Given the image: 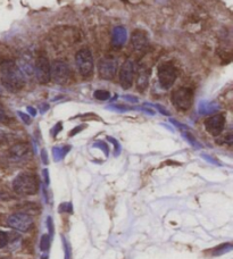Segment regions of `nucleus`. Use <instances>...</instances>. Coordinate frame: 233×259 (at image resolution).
<instances>
[{"label":"nucleus","instance_id":"obj_3","mask_svg":"<svg viewBox=\"0 0 233 259\" xmlns=\"http://www.w3.org/2000/svg\"><path fill=\"white\" fill-rule=\"evenodd\" d=\"M75 63H77L78 70L84 78H90L95 72V62L90 50L83 48L78 50L75 56Z\"/></svg>","mask_w":233,"mask_h":259},{"label":"nucleus","instance_id":"obj_9","mask_svg":"<svg viewBox=\"0 0 233 259\" xmlns=\"http://www.w3.org/2000/svg\"><path fill=\"white\" fill-rule=\"evenodd\" d=\"M117 59L114 57H104L98 63V74L103 80H113L117 73Z\"/></svg>","mask_w":233,"mask_h":259},{"label":"nucleus","instance_id":"obj_14","mask_svg":"<svg viewBox=\"0 0 233 259\" xmlns=\"http://www.w3.org/2000/svg\"><path fill=\"white\" fill-rule=\"evenodd\" d=\"M149 78H150V71L148 68H142L139 71L138 78H137V88L139 91H145L147 86L149 84Z\"/></svg>","mask_w":233,"mask_h":259},{"label":"nucleus","instance_id":"obj_17","mask_svg":"<svg viewBox=\"0 0 233 259\" xmlns=\"http://www.w3.org/2000/svg\"><path fill=\"white\" fill-rule=\"evenodd\" d=\"M49 246H50V239H49V235H42L41 237V242H40V248L42 251H47L49 249Z\"/></svg>","mask_w":233,"mask_h":259},{"label":"nucleus","instance_id":"obj_8","mask_svg":"<svg viewBox=\"0 0 233 259\" xmlns=\"http://www.w3.org/2000/svg\"><path fill=\"white\" fill-rule=\"evenodd\" d=\"M7 224L9 228L16 230V231L27 232L33 225V219L28 214L15 213L9 216L7 219Z\"/></svg>","mask_w":233,"mask_h":259},{"label":"nucleus","instance_id":"obj_20","mask_svg":"<svg viewBox=\"0 0 233 259\" xmlns=\"http://www.w3.org/2000/svg\"><path fill=\"white\" fill-rule=\"evenodd\" d=\"M20 115H21V116H22V118H23V121H25V122H26V123L28 124V123H30V118H27V116H26V115H23L22 113H20Z\"/></svg>","mask_w":233,"mask_h":259},{"label":"nucleus","instance_id":"obj_2","mask_svg":"<svg viewBox=\"0 0 233 259\" xmlns=\"http://www.w3.org/2000/svg\"><path fill=\"white\" fill-rule=\"evenodd\" d=\"M13 189L21 196H31L38 191L37 178L31 173H21L13 182Z\"/></svg>","mask_w":233,"mask_h":259},{"label":"nucleus","instance_id":"obj_4","mask_svg":"<svg viewBox=\"0 0 233 259\" xmlns=\"http://www.w3.org/2000/svg\"><path fill=\"white\" fill-rule=\"evenodd\" d=\"M72 78L71 67L64 60H53L50 65V80L55 83L65 85Z\"/></svg>","mask_w":233,"mask_h":259},{"label":"nucleus","instance_id":"obj_18","mask_svg":"<svg viewBox=\"0 0 233 259\" xmlns=\"http://www.w3.org/2000/svg\"><path fill=\"white\" fill-rule=\"evenodd\" d=\"M7 243H8V235H7L6 232L0 231V249L6 247Z\"/></svg>","mask_w":233,"mask_h":259},{"label":"nucleus","instance_id":"obj_7","mask_svg":"<svg viewBox=\"0 0 233 259\" xmlns=\"http://www.w3.org/2000/svg\"><path fill=\"white\" fill-rule=\"evenodd\" d=\"M135 75H137V66L132 59L125 60L120 70V83L123 89H129L133 85Z\"/></svg>","mask_w":233,"mask_h":259},{"label":"nucleus","instance_id":"obj_16","mask_svg":"<svg viewBox=\"0 0 233 259\" xmlns=\"http://www.w3.org/2000/svg\"><path fill=\"white\" fill-rule=\"evenodd\" d=\"M93 96L98 100H108L110 98V93L106 91V90H97V91L93 93Z\"/></svg>","mask_w":233,"mask_h":259},{"label":"nucleus","instance_id":"obj_1","mask_svg":"<svg viewBox=\"0 0 233 259\" xmlns=\"http://www.w3.org/2000/svg\"><path fill=\"white\" fill-rule=\"evenodd\" d=\"M0 80L10 92H17L25 86V77L19 65L13 60H6L0 66Z\"/></svg>","mask_w":233,"mask_h":259},{"label":"nucleus","instance_id":"obj_12","mask_svg":"<svg viewBox=\"0 0 233 259\" xmlns=\"http://www.w3.org/2000/svg\"><path fill=\"white\" fill-rule=\"evenodd\" d=\"M131 42H132V47H133V49L139 53L145 52L149 45L147 34L142 30H135L133 33H132Z\"/></svg>","mask_w":233,"mask_h":259},{"label":"nucleus","instance_id":"obj_5","mask_svg":"<svg viewBox=\"0 0 233 259\" xmlns=\"http://www.w3.org/2000/svg\"><path fill=\"white\" fill-rule=\"evenodd\" d=\"M172 104L179 110H188L193 103V91L190 88L181 86L175 89L171 96Z\"/></svg>","mask_w":233,"mask_h":259},{"label":"nucleus","instance_id":"obj_13","mask_svg":"<svg viewBox=\"0 0 233 259\" xmlns=\"http://www.w3.org/2000/svg\"><path fill=\"white\" fill-rule=\"evenodd\" d=\"M28 153V147L25 143H17L9 150V155L14 160H20L26 156Z\"/></svg>","mask_w":233,"mask_h":259},{"label":"nucleus","instance_id":"obj_19","mask_svg":"<svg viewBox=\"0 0 233 259\" xmlns=\"http://www.w3.org/2000/svg\"><path fill=\"white\" fill-rule=\"evenodd\" d=\"M7 120V115L5 113V110H3V108L0 106V123H3Z\"/></svg>","mask_w":233,"mask_h":259},{"label":"nucleus","instance_id":"obj_6","mask_svg":"<svg viewBox=\"0 0 233 259\" xmlns=\"http://www.w3.org/2000/svg\"><path fill=\"white\" fill-rule=\"evenodd\" d=\"M178 78V70L172 63H163L158 67V80L162 88L167 90L173 86Z\"/></svg>","mask_w":233,"mask_h":259},{"label":"nucleus","instance_id":"obj_15","mask_svg":"<svg viewBox=\"0 0 233 259\" xmlns=\"http://www.w3.org/2000/svg\"><path fill=\"white\" fill-rule=\"evenodd\" d=\"M125 39H127V31H125V28L122 26L115 27V30H114V33H113L114 46L121 47L125 42Z\"/></svg>","mask_w":233,"mask_h":259},{"label":"nucleus","instance_id":"obj_21","mask_svg":"<svg viewBox=\"0 0 233 259\" xmlns=\"http://www.w3.org/2000/svg\"><path fill=\"white\" fill-rule=\"evenodd\" d=\"M28 110H30L31 113H32V115H33V116H34V115H35V110L32 109V108H28Z\"/></svg>","mask_w":233,"mask_h":259},{"label":"nucleus","instance_id":"obj_10","mask_svg":"<svg viewBox=\"0 0 233 259\" xmlns=\"http://www.w3.org/2000/svg\"><path fill=\"white\" fill-rule=\"evenodd\" d=\"M34 75L41 84H47L50 81V63L47 57L40 56L35 60Z\"/></svg>","mask_w":233,"mask_h":259},{"label":"nucleus","instance_id":"obj_11","mask_svg":"<svg viewBox=\"0 0 233 259\" xmlns=\"http://www.w3.org/2000/svg\"><path fill=\"white\" fill-rule=\"evenodd\" d=\"M225 127V117L223 114H215L211 115L205 121V128L207 132H209L211 135L221 134Z\"/></svg>","mask_w":233,"mask_h":259}]
</instances>
